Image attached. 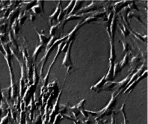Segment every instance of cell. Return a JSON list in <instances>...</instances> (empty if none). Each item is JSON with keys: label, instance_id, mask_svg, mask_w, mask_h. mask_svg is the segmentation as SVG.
I'll return each mask as SVG.
<instances>
[{"label": "cell", "instance_id": "cell-19", "mask_svg": "<svg viewBox=\"0 0 148 124\" xmlns=\"http://www.w3.org/2000/svg\"><path fill=\"white\" fill-rule=\"evenodd\" d=\"M37 3V1H29V2H26V1H23V2H21V11H25V12H28V11H31L32 8L34 5H35Z\"/></svg>", "mask_w": 148, "mask_h": 124}, {"label": "cell", "instance_id": "cell-9", "mask_svg": "<svg viewBox=\"0 0 148 124\" xmlns=\"http://www.w3.org/2000/svg\"><path fill=\"white\" fill-rule=\"evenodd\" d=\"M120 17H121V21H117V24L118 25V27H119L120 31H121V38H123V39L126 40V38L130 35V28H129L127 25V24L125 23V22L123 21L122 16L120 15Z\"/></svg>", "mask_w": 148, "mask_h": 124}, {"label": "cell", "instance_id": "cell-33", "mask_svg": "<svg viewBox=\"0 0 148 124\" xmlns=\"http://www.w3.org/2000/svg\"><path fill=\"white\" fill-rule=\"evenodd\" d=\"M8 29V20L0 24V33H5Z\"/></svg>", "mask_w": 148, "mask_h": 124}, {"label": "cell", "instance_id": "cell-23", "mask_svg": "<svg viewBox=\"0 0 148 124\" xmlns=\"http://www.w3.org/2000/svg\"><path fill=\"white\" fill-rule=\"evenodd\" d=\"M86 17H88L87 14H74L67 16L64 21L67 23V22L71 21V20H84Z\"/></svg>", "mask_w": 148, "mask_h": 124}, {"label": "cell", "instance_id": "cell-8", "mask_svg": "<svg viewBox=\"0 0 148 124\" xmlns=\"http://www.w3.org/2000/svg\"><path fill=\"white\" fill-rule=\"evenodd\" d=\"M36 88L37 85H34V84H32V85H28L26 89H25V92H24L23 97L21 99V100L25 103V106H27V103H29L30 99H32L34 97V94L36 91Z\"/></svg>", "mask_w": 148, "mask_h": 124}, {"label": "cell", "instance_id": "cell-17", "mask_svg": "<svg viewBox=\"0 0 148 124\" xmlns=\"http://www.w3.org/2000/svg\"><path fill=\"white\" fill-rule=\"evenodd\" d=\"M116 52L115 47H114V41L110 40V57H109V65L114 66V63L116 62Z\"/></svg>", "mask_w": 148, "mask_h": 124}, {"label": "cell", "instance_id": "cell-21", "mask_svg": "<svg viewBox=\"0 0 148 124\" xmlns=\"http://www.w3.org/2000/svg\"><path fill=\"white\" fill-rule=\"evenodd\" d=\"M106 82V75H104V76H103V78H102L96 85H93V86L90 88V90H94L96 93H99V92H100V90H101V89L103 88V87L104 86Z\"/></svg>", "mask_w": 148, "mask_h": 124}, {"label": "cell", "instance_id": "cell-14", "mask_svg": "<svg viewBox=\"0 0 148 124\" xmlns=\"http://www.w3.org/2000/svg\"><path fill=\"white\" fill-rule=\"evenodd\" d=\"M62 90H61L59 91V94L58 96V98L56 99V101L55 102L54 105L53 106V109H52V112L51 113L49 114V121H51V119L52 117H53L54 116H56V115L58 114V113L59 112V100H60V97L62 95Z\"/></svg>", "mask_w": 148, "mask_h": 124}, {"label": "cell", "instance_id": "cell-6", "mask_svg": "<svg viewBox=\"0 0 148 124\" xmlns=\"http://www.w3.org/2000/svg\"><path fill=\"white\" fill-rule=\"evenodd\" d=\"M65 24H66V23L63 20V21L58 23V24L51 26L50 29H49V36H50V38L56 37L57 39L61 38L60 37L62 36V33H63Z\"/></svg>", "mask_w": 148, "mask_h": 124}, {"label": "cell", "instance_id": "cell-29", "mask_svg": "<svg viewBox=\"0 0 148 124\" xmlns=\"http://www.w3.org/2000/svg\"><path fill=\"white\" fill-rule=\"evenodd\" d=\"M129 64H130V55L128 53H126L122 61L120 62V65H121V68L123 69L127 66H129Z\"/></svg>", "mask_w": 148, "mask_h": 124}, {"label": "cell", "instance_id": "cell-37", "mask_svg": "<svg viewBox=\"0 0 148 124\" xmlns=\"http://www.w3.org/2000/svg\"><path fill=\"white\" fill-rule=\"evenodd\" d=\"M30 12H29V14H28V16H29V20H30V21L31 22H33L34 21V20L36 19V16H35V14H34V13L32 12V11H29Z\"/></svg>", "mask_w": 148, "mask_h": 124}, {"label": "cell", "instance_id": "cell-18", "mask_svg": "<svg viewBox=\"0 0 148 124\" xmlns=\"http://www.w3.org/2000/svg\"><path fill=\"white\" fill-rule=\"evenodd\" d=\"M122 45H123V53L126 54V53H128L129 55H132L133 54V49L131 46L130 45V43L126 40L125 39H123V38H121V40H120Z\"/></svg>", "mask_w": 148, "mask_h": 124}, {"label": "cell", "instance_id": "cell-31", "mask_svg": "<svg viewBox=\"0 0 148 124\" xmlns=\"http://www.w3.org/2000/svg\"><path fill=\"white\" fill-rule=\"evenodd\" d=\"M130 32H132V33L133 34V35L136 37L137 39H138L139 40H141V41L144 42V43H147V35H141V34H138V33H136L133 31H130Z\"/></svg>", "mask_w": 148, "mask_h": 124}, {"label": "cell", "instance_id": "cell-10", "mask_svg": "<svg viewBox=\"0 0 148 124\" xmlns=\"http://www.w3.org/2000/svg\"><path fill=\"white\" fill-rule=\"evenodd\" d=\"M62 8V2L59 1L58 5L56 7V9L55 10L54 13L52 14V15H50V16H49V23L51 26H53V25H56V24L58 23V16H59L60 11H61Z\"/></svg>", "mask_w": 148, "mask_h": 124}, {"label": "cell", "instance_id": "cell-3", "mask_svg": "<svg viewBox=\"0 0 148 124\" xmlns=\"http://www.w3.org/2000/svg\"><path fill=\"white\" fill-rule=\"evenodd\" d=\"M118 95H119V94H116V91H114V93L112 94V99H110V101H109V103H108L106 107L103 108L101 111H99V117H98V118L97 119V120H98V119H101L102 117H104V116L112 115L113 108H114V107L116 105V103H117V97Z\"/></svg>", "mask_w": 148, "mask_h": 124}, {"label": "cell", "instance_id": "cell-26", "mask_svg": "<svg viewBox=\"0 0 148 124\" xmlns=\"http://www.w3.org/2000/svg\"><path fill=\"white\" fill-rule=\"evenodd\" d=\"M132 18H136L139 23H141L142 24L144 23L142 22V20H141V18H140V16H139V14L137 13V11H133V10H131V11H129L128 14H127V20H130V19Z\"/></svg>", "mask_w": 148, "mask_h": 124}, {"label": "cell", "instance_id": "cell-32", "mask_svg": "<svg viewBox=\"0 0 148 124\" xmlns=\"http://www.w3.org/2000/svg\"><path fill=\"white\" fill-rule=\"evenodd\" d=\"M26 121V115H25V110L22 109L21 114H20V124H25Z\"/></svg>", "mask_w": 148, "mask_h": 124}, {"label": "cell", "instance_id": "cell-7", "mask_svg": "<svg viewBox=\"0 0 148 124\" xmlns=\"http://www.w3.org/2000/svg\"><path fill=\"white\" fill-rule=\"evenodd\" d=\"M142 58V56L140 55H137L132 58V59L130 60V64H129L130 66V70H129L130 73H134L143 64Z\"/></svg>", "mask_w": 148, "mask_h": 124}, {"label": "cell", "instance_id": "cell-5", "mask_svg": "<svg viewBox=\"0 0 148 124\" xmlns=\"http://www.w3.org/2000/svg\"><path fill=\"white\" fill-rule=\"evenodd\" d=\"M104 2V1H102V2L93 1L88 6L81 8L80 11H79L76 14H89V13L93 12V11H98V10H99L100 8H104V5H105L106 2Z\"/></svg>", "mask_w": 148, "mask_h": 124}, {"label": "cell", "instance_id": "cell-16", "mask_svg": "<svg viewBox=\"0 0 148 124\" xmlns=\"http://www.w3.org/2000/svg\"><path fill=\"white\" fill-rule=\"evenodd\" d=\"M117 82H106L100 91H116L117 90Z\"/></svg>", "mask_w": 148, "mask_h": 124}, {"label": "cell", "instance_id": "cell-36", "mask_svg": "<svg viewBox=\"0 0 148 124\" xmlns=\"http://www.w3.org/2000/svg\"><path fill=\"white\" fill-rule=\"evenodd\" d=\"M8 121H9V114H7L1 120L0 124H8Z\"/></svg>", "mask_w": 148, "mask_h": 124}, {"label": "cell", "instance_id": "cell-20", "mask_svg": "<svg viewBox=\"0 0 148 124\" xmlns=\"http://www.w3.org/2000/svg\"><path fill=\"white\" fill-rule=\"evenodd\" d=\"M35 31L38 33V38H39V40H40V44H42L43 46H47L48 42L49 41V39L50 38H48L44 33V31H41V32H39L37 29H35Z\"/></svg>", "mask_w": 148, "mask_h": 124}, {"label": "cell", "instance_id": "cell-11", "mask_svg": "<svg viewBox=\"0 0 148 124\" xmlns=\"http://www.w3.org/2000/svg\"><path fill=\"white\" fill-rule=\"evenodd\" d=\"M147 76V70H145V72L143 73L141 76H139V77L136 80H135V81L132 82L131 84H130V85L127 86V88L124 90V91H123V94H129V93H131V91H132V90H133L134 88H135V87H136V85H137L140 82V81H141V80H142V79H145Z\"/></svg>", "mask_w": 148, "mask_h": 124}, {"label": "cell", "instance_id": "cell-1", "mask_svg": "<svg viewBox=\"0 0 148 124\" xmlns=\"http://www.w3.org/2000/svg\"><path fill=\"white\" fill-rule=\"evenodd\" d=\"M74 40H72L69 43L68 47H67V51L65 52V55L63 61H62V66L65 67L67 68V76L70 75L71 73L74 72L76 69L74 67V65L73 64L72 58H71V49H72L73 47V43Z\"/></svg>", "mask_w": 148, "mask_h": 124}, {"label": "cell", "instance_id": "cell-25", "mask_svg": "<svg viewBox=\"0 0 148 124\" xmlns=\"http://www.w3.org/2000/svg\"><path fill=\"white\" fill-rule=\"evenodd\" d=\"M20 28H21V26L20 25L18 20L16 19V20H15L13 22V23L11 24V31H12V32H14V34H14V36L16 37V35L18 34L19 32H20Z\"/></svg>", "mask_w": 148, "mask_h": 124}, {"label": "cell", "instance_id": "cell-22", "mask_svg": "<svg viewBox=\"0 0 148 124\" xmlns=\"http://www.w3.org/2000/svg\"><path fill=\"white\" fill-rule=\"evenodd\" d=\"M84 2H85V1H75V4H74L73 7L71 12L69 13L68 16L76 14H77V13L79 12V11H80V9L82 8V5H83Z\"/></svg>", "mask_w": 148, "mask_h": 124}, {"label": "cell", "instance_id": "cell-15", "mask_svg": "<svg viewBox=\"0 0 148 124\" xmlns=\"http://www.w3.org/2000/svg\"><path fill=\"white\" fill-rule=\"evenodd\" d=\"M20 12H21V8H20V7L17 6L16 8H15L14 9H13L12 11L10 12L9 15H8V16L7 18L8 21H10V23L12 24L13 22L18 18Z\"/></svg>", "mask_w": 148, "mask_h": 124}, {"label": "cell", "instance_id": "cell-24", "mask_svg": "<svg viewBox=\"0 0 148 124\" xmlns=\"http://www.w3.org/2000/svg\"><path fill=\"white\" fill-rule=\"evenodd\" d=\"M46 48L45 46L42 45V44H38V46L36 47V48H35V49H34V53H33V55H32V57L33 58V61H34V63H35L37 61V59H38V55L40 54V52H41V51L43 50V49Z\"/></svg>", "mask_w": 148, "mask_h": 124}, {"label": "cell", "instance_id": "cell-34", "mask_svg": "<svg viewBox=\"0 0 148 124\" xmlns=\"http://www.w3.org/2000/svg\"><path fill=\"white\" fill-rule=\"evenodd\" d=\"M85 102H86V99H82V100L80 101L79 103L76 106V108H77V109L79 110L80 112L84 110V105H85Z\"/></svg>", "mask_w": 148, "mask_h": 124}, {"label": "cell", "instance_id": "cell-30", "mask_svg": "<svg viewBox=\"0 0 148 124\" xmlns=\"http://www.w3.org/2000/svg\"><path fill=\"white\" fill-rule=\"evenodd\" d=\"M122 68L121 67V65H120V62H117L116 61L114 64V68H113V73H114V77L118 76L120 73H121Z\"/></svg>", "mask_w": 148, "mask_h": 124}, {"label": "cell", "instance_id": "cell-13", "mask_svg": "<svg viewBox=\"0 0 148 124\" xmlns=\"http://www.w3.org/2000/svg\"><path fill=\"white\" fill-rule=\"evenodd\" d=\"M44 1H37L35 5L32 8L31 11L34 14H40L43 16L44 14Z\"/></svg>", "mask_w": 148, "mask_h": 124}, {"label": "cell", "instance_id": "cell-4", "mask_svg": "<svg viewBox=\"0 0 148 124\" xmlns=\"http://www.w3.org/2000/svg\"><path fill=\"white\" fill-rule=\"evenodd\" d=\"M64 44V41L62 42V43H61L58 46V51H57V52H56V56H55L53 62H52V64L49 65V70H48V71H47V74H46V76H45V77H44V79H43V86H42L41 89H40V91H41L40 94H43V90L45 89L46 87H47V85H48V82H49V74H50V71H51V70H52V68H53V65H54L55 63H56V60H57L58 57L59 56V55L61 54V52H62V47H63Z\"/></svg>", "mask_w": 148, "mask_h": 124}, {"label": "cell", "instance_id": "cell-2", "mask_svg": "<svg viewBox=\"0 0 148 124\" xmlns=\"http://www.w3.org/2000/svg\"><path fill=\"white\" fill-rule=\"evenodd\" d=\"M67 39V35L63 37V38H59V39H57L56 41L53 43V45L51 46V47H49V48L47 49H46L45 55H44V56H43V57L41 58V60H40V63L42 64V65H41V68H40V76H42V75H43V69H44V67H45L46 64H47V60H48V58H49V54L51 53V52H53V51L54 50V49L56 48V47H58L60 43H62V42H64V41H65V40H66Z\"/></svg>", "mask_w": 148, "mask_h": 124}, {"label": "cell", "instance_id": "cell-35", "mask_svg": "<svg viewBox=\"0 0 148 124\" xmlns=\"http://www.w3.org/2000/svg\"><path fill=\"white\" fill-rule=\"evenodd\" d=\"M8 35L5 33H0V41L2 43H7Z\"/></svg>", "mask_w": 148, "mask_h": 124}, {"label": "cell", "instance_id": "cell-28", "mask_svg": "<svg viewBox=\"0 0 148 124\" xmlns=\"http://www.w3.org/2000/svg\"><path fill=\"white\" fill-rule=\"evenodd\" d=\"M113 68L114 66L109 65V68H108V73L106 75V82H112L114 80V73H113Z\"/></svg>", "mask_w": 148, "mask_h": 124}, {"label": "cell", "instance_id": "cell-27", "mask_svg": "<svg viewBox=\"0 0 148 124\" xmlns=\"http://www.w3.org/2000/svg\"><path fill=\"white\" fill-rule=\"evenodd\" d=\"M27 18H28L27 12L21 11V12H20V15H19L18 16V18H17V20H18L19 24H20V26H22V25L25 23V20H27Z\"/></svg>", "mask_w": 148, "mask_h": 124}, {"label": "cell", "instance_id": "cell-12", "mask_svg": "<svg viewBox=\"0 0 148 124\" xmlns=\"http://www.w3.org/2000/svg\"><path fill=\"white\" fill-rule=\"evenodd\" d=\"M132 2L133 1H121V2H114V4H113V11L115 14H117V13H119L124 8L130 5Z\"/></svg>", "mask_w": 148, "mask_h": 124}]
</instances>
